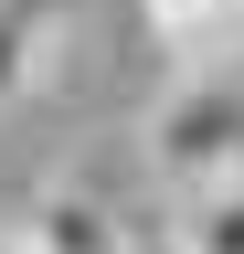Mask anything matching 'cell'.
<instances>
[{"instance_id":"1","label":"cell","mask_w":244,"mask_h":254,"mask_svg":"<svg viewBox=\"0 0 244 254\" xmlns=\"http://www.w3.org/2000/svg\"><path fill=\"white\" fill-rule=\"evenodd\" d=\"M149 170H160L180 201L212 190V180H244V85L223 64L180 74L160 106H149Z\"/></svg>"},{"instance_id":"2","label":"cell","mask_w":244,"mask_h":254,"mask_svg":"<svg viewBox=\"0 0 244 254\" xmlns=\"http://www.w3.org/2000/svg\"><path fill=\"white\" fill-rule=\"evenodd\" d=\"M138 244V222L106 201V190H85V180H53L32 212H21V244L11 254H128Z\"/></svg>"},{"instance_id":"3","label":"cell","mask_w":244,"mask_h":254,"mask_svg":"<svg viewBox=\"0 0 244 254\" xmlns=\"http://www.w3.org/2000/svg\"><path fill=\"white\" fill-rule=\"evenodd\" d=\"M53 43H64V0H0V106H21L43 85Z\"/></svg>"},{"instance_id":"4","label":"cell","mask_w":244,"mask_h":254,"mask_svg":"<svg viewBox=\"0 0 244 254\" xmlns=\"http://www.w3.org/2000/svg\"><path fill=\"white\" fill-rule=\"evenodd\" d=\"M149 32H160V43L202 74L223 43H244V0H149Z\"/></svg>"},{"instance_id":"5","label":"cell","mask_w":244,"mask_h":254,"mask_svg":"<svg viewBox=\"0 0 244 254\" xmlns=\"http://www.w3.org/2000/svg\"><path fill=\"white\" fill-rule=\"evenodd\" d=\"M170 233H180V254H244V180H212V190H191Z\"/></svg>"},{"instance_id":"6","label":"cell","mask_w":244,"mask_h":254,"mask_svg":"<svg viewBox=\"0 0 244 254\" xmlns=\"http://www.w3.org/2000/svg\"><path fill=\"white\" fill-rule=\"evenodd\" d=\"M128 254H180V233H170V244H149V233H138V244H128Z\"/></svg>"},{"instance_id":"7","label":"cell","mask_w":244,"mask_h":254,"mask_svg":"<svg viewBox=\"0 0 244 254\" xmlns=\"http://www.w3.org/2000/svg\"><path fill=\"white\" fill-rule=\"evenodd\" d=\"M0 254H11V244H0Z\"/></svg>"}]
</instances>
